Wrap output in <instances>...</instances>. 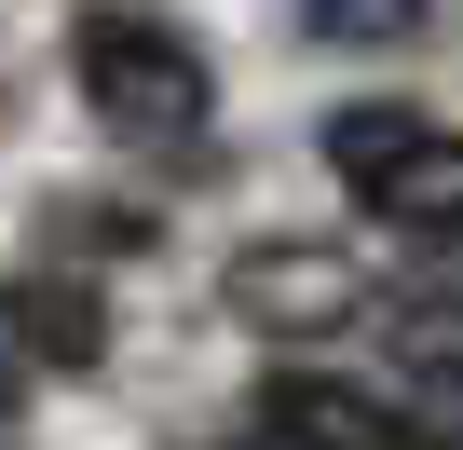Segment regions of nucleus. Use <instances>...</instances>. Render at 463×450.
Segmentation results:
<instances>
[{"label":"nucleus","instance_id":"f257e3e1","mask_svg":"<svg viewBox=\"0 0 463 450\" xmlns=\"http://www.w3.org/2000/svg\"><path fill=\"white\" fill-rule=\"evenodd\" d=\"M69 69H82V110L109 137H150V150L204 137V110H218V82H204V55H191L177 14H82Z\"/></svg>","mask_w":463,"mask_h":450},{"label":"nucleus","instance_id":"f03ea898","mask_svg":"<svg viewBox=\"0 0 463 450\" xmlns=\"http://www.w3.org/2000/svg\"><path fill=\"white\" fill-rule=\"evenodd\" d=\"M327 164H341V191L382 218V233L463 246V137L449 123H422V110H341L327 123Z\"/></svg>","mask_w":463,"mask_h":450},{"label":"nucleus","instance_id":"7ed1b4c3","mask_svg":"<svg viewBox=\"0 0 463 450\" xmlns=\"http://www.w3.org/2000/svg\"><path fill=\"white\" fill-rule=\"evenodd\" d=\"M368 301H382V273H368V260H341V246H273V260H246V273H232V314H246V328H273V341L354 328Z\"/></svg>","mask_w":463,"mask_h":450},{"label":"nucleus","instance_id":"20e7f679","mask_svg":"<svg viewBox=\"0 0 463 450\" xmlns=\"http://www.w3.org/2000/svg\"><path fill=\"white\" fill-rule=\"evenodd\" d=\"M260 423H273V436H368V450H382V436H409L422 409H409V396H368V382H341V369H273V382H260Z\"/></svg>","mask_w":463,"mask_h":450},{"label":"nucleus","instance_id":"39448f33","mask_svg":"<svg viewBox=\"0 0 463 450\" xmlns=\"http://www.w3.org/2000/svg\"><path fill=\"white\" fill-rule=\"evenodd\" d=\"M0 314H14V341H42L55 369H96V287H14Z\"/></svg>","mask_w":463,"mask_h":450},{"label":"nucleus","instance_id":"423d86ee","mask_svg":"<svg viewBox=\"0 0 463 450\" xmlns=\"http://www.w3.org/2000/svg\"><path fill=\"white\" fill-rule=\"evenodd\" d=\"M300 28L314 42H422L436 0H300Z\"/></svg>","mask_w":463,"mask_h":450},{"label":"nucleus","instance_id":"0eeeda50","mask_svg":"<svg viewBox=\"0 0 463 450\" xmlns=\"http://www.w3.org/2000/svg\"><path fill=\"white\" fill-rule=\"evenodd\" d=\"M28 409V341H14V314H0V423Z\"/></svg>","mask_w":463,"mask_h":450}]
</instances>
